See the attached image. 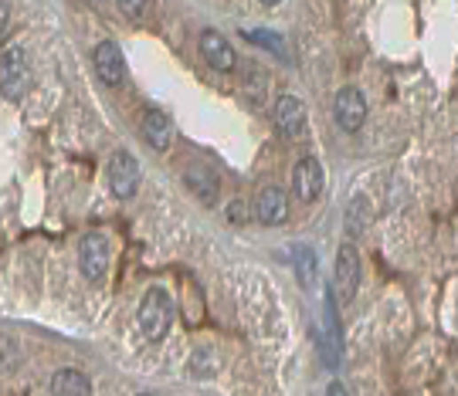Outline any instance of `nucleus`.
<instances>
[{"mask_svg":"<svg viewBox=\"0 0 458 396\" xmlns=\"http://www.w3.org/2000/svg\"><path fill=\"white\" fill-rule=\"evenodd\" d=\"M173 315H177L173 295L167 288L153 284L150 291L143 295V302H139V332L146 336V342H160L167 332H170Z\"/></svg>","mask_w":458,"mask_h":396,"instance_id":"f257e3e1","label":"nucleus"},{"mask_svg":"<svg viewBox=\"0 0 458 396\" xmlns=\"http://www.w3.org/2000/svg\"><path fill=\"white\" fill-rule=\"evenodd\" d=\"M78 261H82V275L92 284H99L109 271V261H113V241L109 234L102 230H92L82 237V251H78Z\"/></svg>","mask_w":458,"mask_h":396,"instance_id":"f03ea898","label":"nucleus"},{"mask_svg":"<svg viewBox=\"0 0 458 396\" xmlns=\"http://www.w3.org/2000/svg\"><path fill=\"white\" fill-rule=\"evenodd\" d=\"M28 82H31V75H28V55H24V48L20 44L4 48L0 51V95L18 102L20 95L28 92Z\"/></svg>","mask_w":458,"mask_h":396,"instance_id":"7ed1b4c3","label":"nucleus"},{"mask_svg":"<svg viewBox=\"0 0 458 396\" xmlns=\"http://www.w3.org/2000/svg\"><path fill=\"white\" fill-rule=\"evenodd\" d=\"M272 119H275V129L286 143H299L305 136V105L303 98L296 95H282L272 109Z\"/></svg>","mask_w":458,"mask_h":396,"instance_id":"20e7f679","label":"nucleus"},{"mask_svg":"<svg viewBox=\"0 0 458 396\" xmlns=\"http://www.w3.org/2000/svg\"><path fill=\"white\" fill-rule=\"evenodd\" d=\"M106 176H109V190H113L119 200H130L136 190H139V163L126 150L113 152Z\"/></svg>","mask_w":458,"mask_h":396,"instance_id":"39448f33","label":"nucleus"},{"mask_svg":"<svg viewBox=\"0 0 458 396\" xmlns=\"http://www.w3.org/2000/svg\"><path fill=\"white\" fill-rule=\"evenodd\" d=\"M333 284H336V295L340 302H353L357 295V284H360V258H357V247L344 245L336 251V275H333Z\"/></svg>","mask_w":458,"mask_h":396,"instance_id":"423d86ee","label":"nucleus"},{"mask_svg":"<svg viewBox=\"0 0 458 396\" xmlns=\"http://www.w3.org/2000/svg\"><path fill=\"white\" fill-rule=\"evenodd\" d=\"M292 193H296L299 204L320 200V193H323V167H320L312 156H303V159L292 167Z\"/></svg>","mask_w":458,"mask_h":396,"instance_id":"0eeeda50","label":"nucleus"},{"mask_svg":"<svg viewBox=\"0 0 458 396\" xmlns=\"http://www.w3.org/2000/svg\"><path fill=\"white\" fill-rule=\"evenodd\" d=\"M255 217H258V224H265V227L282 224L288 217L286 190L275 187V183H268V187L258 190V197H255Z\"/></svg>","mask_w":458,"mask_h":396,"instance_id":"6e6552de","label":"nucleus"},{"mask_svg":"<svg viewBox=\"0 0 458 396\" xmlns=\"http://www.w3.org/2000/svg\"><path fill=\"white\" fill-rule=\"evenodd\" d=\"M336 122H340V129L346 132H357L363 126V119H367V98H363L360 89H353V85H346L340 89L336 95Z\"/></svg>","mask_w":458,"mask_h":396,"instance_id":"1a4fd4ad","label":"nucleus"},{"mask_svg":"<svg viewBox=\"0 0 458 396\" xmlns=\"http://www.w3.org/2000/svg\"><path fill=\"white\" fill-rule=\"evenodd\" d=\"M96 72L106 85H122L126 78V58H122V48L115 41H102L96 48Z\"/></svg>","mask_w":458,"mask_h":396,"instance_id":"9d476101","label":"nucleus"},{"mask_svg":"<svg viewBox=\"0 0 458 396\" xmlns=\"http://www.w3.org/2000/svg\"><path fill=\"white\" fill-rule=\"evenodd\" d=\"M201 55H204V61H208L214 72H231V68L238 65L234 48H231L228 38L217 35V31H204V35H201Z\"/></svg>","mask_w":458,"mask_h":396,"instance_id":"9b49d317","label":"nucleus"},{"mask_svg":"<svg viewBox=\"0 0 458 396\" xmlns=\"http://www.w3.org/2000/svg\"><path fill=\"white\" fill-rule=\"evenodd\" d=\"M143 139L150 143L156 152H163V150H170V143H173V126H170V115L167 113H160V109H146L143 113Z\"/></svg>","mask_w":458,"mask_h":396,"instance_id":"f8f14e48","label":"nucleus"},{"mask_svg":"<svg viewBox=\"0 0 458 396\" xmlns=\"http://www.w3.org/2000/svg\"><path fill=\"white\" fill-rule=\"evenodd\" d=\"M184 180H187L191 193L204 204V207H210V204L217 200V176H214L208 167H191V170L184 173Z\"/></svg>","mask_w":458,"mask_h":396,"instance_id":"ddd939ff","label":"nucleus"},{"mask_svg":"<svg viewBox=\"0 0 458 396\" xmlns=\"http://www.w3.org/2000/svg\"><path fill=\"white\" fill-rule=\"evenodd\" d=\"M51 396H92V383L78 369H58L51 377Z\"/></svg>","mask_w":458,"mask_h":396,"instance_id":"4468645a","label":"nucleus"},{"mask_svg":"<svg viewBox=\"0 0 458 396\" xmlns=\"http://www.w3.org/2000/svg\"><path fill=\"white\" fill-rule=\"evenodd\" d=\"M316 271H320L316 254L305 245H299L296 247V275H299V284H303V288H312V284H316Z\"/></svg>","mask_w":458,"mask_h":396,"instance_id":"2eb2a0df","label":"nucleus"},{"mask_svg":"<svg viewBox=\"0 0 458 396\" xmlns=\"http://www.w3.org/2000/svg\"><path fill=\"white\" fill-rule=\"evenodd\" d=\"M367 221H370V207H367V200H363V197H353V200H350V207H346V230H350L353 237H360L363 230H367Z\"/></svg>","mask_w":458,"mask_h":396,"instance_id":"dca6fc26","label":"nucleus"},{"mask_svg":"<svg viewBox=\"0 0 458 396\" xmlns=\"http://www.w3.org/2000/svg\"><path fill=\"white\" fill-rule=\"evenodd\" d=\"M245 98H249V105H265L268 98V78L262 68H251L249 72V82H245Z\"/></svg>","mask_w":458,"mask_h":396,"instance_id":"f3484780","label":"nucleus"},{"mask_svg":"<svg viewBox=\"0 0 458 396\" xmlns=\"http://www.w3.org/2000/svg\"><path fill=\"white\" fill-rule=\"evenodd\" d=\"M217 366H221V359H217L214 349H197L191 356V362H187V369H191L193 377H214Z\"/></svg>","mask_w":458,"mask_h":396,"instance_id":"a211bd4d","label":"nucleus"},{"mask_svg":"<svg viewBox=\"0 0 458 396\" xmlns=\"http://www.w3.org/2000/svg\"><path fill=\"white\" fill-rule=\"evenodd\" d=\"M241 35L249 41H262L265 48H275V51L282 55V38H279V35H268V31H241Z\"/></svg>","mask_w":458,"mask_h":396,"instance_id":"6ab92c4d","label":"nucleus"},{"mask_svg":"<svg viewBox=\"0 0 458 396\" xmlns=\"http://www.w3.org/2000/svg\"><path fill=\"white\" fill-rule=\"evenodd\" d=\"M119 4V11L126 14V18H143L146 14V0H115Z\"/></svg>","mask_w":458,"mask_h":396,"instance_id":"aec40b11","label":"nucleus"},{"mask_svg":"<svg viewBox=\"0 0 458 396\" xmlns=\"http://www.w3.org/2000/svg\"><path fill=\"white\" fill-rule=\"evenodd\" d=\"M228 217L234 221V224H241V221H249V207H245L241 200H234V204H231V210H228Z\"/></svg>","mask_w":458,"mask_h":396,"instance_id":"412c9836","label":"nucleus"},{"mask_svg":"<svg viewBox=\"0 0 458 396\" xmlns=\"http://www.w3.org/2000/svg\"><path fill=\"white\" fill-rule=\"evenodd\" d=\"M7 14H11V11H7V4L0 0V35H4V27H7Z\"/></svg>","mask_w":458,"mask_h":396,"instance_id":"4be33fe9","label":"nucleus"},{"mask_svg":"<svg viewBox=\"0 0 458 396\" xmlns=\"http://www.w3.org/2000/svg\"><path fill=\"white\" fill-rule=\"evenodd\" d=\"M326 396H346V390L340 386V383H333V386H329V393H326Z\"/></svg>","mask_w":458,"mask_h":396,"instance_id":"5701e85b","label":"nucleus"},{"mask_svg":"<svg viewBox=\"0 0 458 396\" xmlns=\"http://www.w3.org/2000/svg\"><path fill=\"white\" fill-rule=\"evenodd\" d=\"M262 4H265V7H275V4H282V0H262Z\"/></svg>","mask_w":458,"mask_h":396,"instance_id":"b1692460","label":"nucleus"},{"mask_svg":"<svg viewBox=\"0 0 458 396\" xmlns=\"http://www.w3.org/2000/svg\"><path fill=\"white\" fill-rule=\"evenodd\" d=\"M139 396H156V393H139Z\"/></svg>","mask_w":458,"mask_h":396,"instance_id":"393cba45","label":"nucleus"}]
</instances>
